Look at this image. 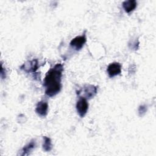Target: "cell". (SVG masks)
<instances>
[{"mask_svg": "<svg viewBox=\"0 0 156 156\" xmlns=\"http://www.w3.org/2000/svg\"><path fill=\"white\" fill-rule=\"evenodd\" d=\"M48 104L46 101H41L37 103L35 108V112L38 115L41 116H45L48 113Z\"/></svg>", "mask_w": 156, "mask_h": 156, "instance_id": "obj_5", "label": "cell"}, {"mask_svg": "<svg viewBox=\"0 0 156 156\" xmlns=\"http://www.w3.org/2000/svg\"><path fill=\"white\" fill-rule=\"evenodd\" d=\"M137 3L135 0L125 1L122 2V7L127 13H130L136 7Z\"/></svg>", "mask_w": 156, "mask_h": 156, "instance_id": "obj_7", "label": "cell"}, {"mask_svg": "<svg viewBox=\"0 0 156 156\" xmlns=\"http://www.w3.org/2000/svg\"><path fill=\"white\" fill-rule=\"evenodd\" d=\"M138 111H139L140 113L141 112V113H144V112H146V107L144 106V105L140 106V108H139Z\"/></svg>", "mask_w": 156, "mask_h": 156, "instance_id": "obj_11", "label": "cell"}, {"mask_svg": "<svg viewBox=\"0 0 156 156\" xmlns=\"http://www.w3.org/2000/svg\"><path fill=\"white\" fill-rule=\"evenodd\" d=\"M109 77H113L118 74L121 72V65L118 62H113L110 63L107 69Z\"/></svg>", "mask_w": 156, "mask_h": 156, "instance_id": "obj_4", "label": "cell"}, {"mask_svg": "<svg viewBox=\"0 0 156 156\" xmlns=\"http://www.w3.org/2000/svg\"><path fill=\"white\" fill-rule=\"evenodd\" d=\"M76 109L80 117H83L88 109V103L87 100L84 97H80L77 102Z\"/></svg>", "mask_w": 156, "mask_h": 156, "instance_id": "obj_2", "label": "cell"}, {"mask_svg": "<svg viewBox=\"0 0 156 156\" xmlns=\"http://www.w3.org/2000/svg\"><path fill=\"white\" fill-rule=\"evenodd\" d=\"M63 70V65L57 63L46 73L44 79V86L46 88L45 93L47 96L52 97L60 92L62 88L61 79Z\"/></svg>", "mask_w": 156, "mask_h": 156, "instance_id": "obj_1", "label": "cell"}, {"mask_svg": "<svg viewBox=\"0 0 156 156\" xmlns=\"http://www.w3.org/2000/svg\"><path fill=\"white\" fill-rule=\"evenodd\" d=\"M86 41L87 39L85 34L80 36H77L71 40L70 42V46L72 48H74L76 50L78 51L83 46Z\"/></svg>", "mask_w": 156, "mask_h": 156, "instance_id": "obj_3", "label": "cell"}, {"mask_svg": "<svg viewBox=\"0 0 156 156\" xmlns=\"http://www.w3.org/2000/svg\"><path fill=\"white\" fill-rule=\"evenodd\" d=\"M22 66H24V69L26 71L35 72L38 69V61L37 60H33L28 64H24Z\"/></svg>", "mask_w": 156, "mask_h": 156, "instance_id": "obj_8", "label": "cell"}, {"mask_svg": "<svg viewBox=\"0 0 156 156\" xmlns=\"http://www.w3.org/2000/svg\"><path fill=\"white\" fill-rule=\"evenodd\" d=\"M43 147L46 151H49L51 150L52 146V143L51 141V139L47 136L43 137Z\"/></svg>", "mask_w": 156, "mask_h": 156, "instance_id": "obj_10", "label": "cell"}, {"mask_svg": "<svg viewBox=\"0 0 156 156\" xmlns=\"http://www.w3.org/2000/svg\"><path fill=\"white\" fill-rule=\"evenodd\" d=\"M83 93L85 98H91L97 93V87L91 85H85L83 88Z\"/></svg>", "mask_w": 156, "mask_h": 156, "instance_id": "obj_6", "label": "cell"}, {"mask_svg": "<svg viewBox=\"0 0 156 156\" xmlns=\"http://www.w3.org/2000/svg\"><path fill=\"white\" fill-rule=\"evenodd\" d=\"M35 146V141L34 140H32L30 143H29L27 145H26L22 149V154L21 155H27L30 151H31Z\"/></svg>", "mask_w": 156, "mask_h": 156, "instance_id": "obj_9", "label": "cell"}]
</instances>
